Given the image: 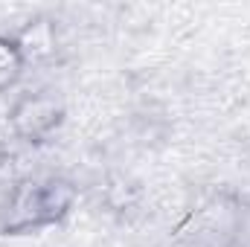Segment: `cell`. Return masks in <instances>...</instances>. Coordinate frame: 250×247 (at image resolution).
Listing matches in <instances>:
<instances>
[{
    "mask_svg": "<svg viewBox=\"0 0 250 247\" xmlns=\"http://www.w3.org/2000/svg\"><path fill=\"white\" fill-rule=\"evenodd\" d=\"M64 117L67 108L56 93L35 90V93H23L9 108V128L23 143H44L64 125Z\"/></svg>",
    "mask_w": 250,
    "mask_h": 247,
    "instance_id": "7a4b0ae2",
    "label": "cell"
},
{
    "mask_svg": "<svg viewBox=\"0 0 250 247\" xmlns=\"http://www.w3.org/2000/svg\"><path fill=\"white\" fill-rule=\"evenodd\" d=\"M73 198H76V189L62 178L21 184L9 198L6 230H29V227L59 221L73 206Z\"/></svg>",
    "mask_w": 250,
    "mask_h": 247,
    "instance_id": "6da1fadb",
    "label": "cell"
},
{
    "mask_svg": "<svg viewBox=\"0 0 250 247\" xmlns=\"http://www.w3.org/2000/svg\"><path fill=\"white\" fill-rule=\"evenodd\" d=\"M23 67H26V62L15 44V35H0V90L12 87L21 79Z\"/></svg>",
    "mask_w": 250,
    "mask_h": 247,
    "instance_id": "277c9868",
    "label": "cell"
},
{
    "mask_svg": "<svg viewBox=\"0 0 250 247\" xmlns=\"http://www.w3.org/2000/svg\"><path fill=\"white\" fill-rule=\"evenodd\" d=\"M0 166H3V148H0Z\"/></svg>",
    "mask_w": 250,
    "mask_h": 247,
    "instance_id": "5b68a950",
    "label": "cell"
},
{
    "mask_svg": "<svg viewBox=\"0 0 250 247\" xmlns=\"http://www.w3.org/2000/svg\"><path fill=\"white\" fill-rule=\"evenodd\" d=\"M15 44L23 56V62H47L56 56L59 50V29H56V21L47 18V15H38L32 18L29 23H23L18 32H15Z\"/></svg>",
    "mask_w": 250,
    "mask_h": 247,
    "instance_id": "3957f363",
    "label": "cell"
}]
</instances>
